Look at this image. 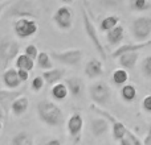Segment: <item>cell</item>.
<instances>
[{
  "label": "cell",
  "mask_w": 151,
  "mask_h": 145,
  "mask_svg": "<svg viewBox=\"0 0 151 145\" xmlns=\"http://www.w3.org/2000/svg\"><path fill=\"white\" fill-rule=\"evenodd\" d=\"M13 31L20 40H25L37 33L39 25L33 17H19L13 23Z\"/></svg>",
  "instance_id": "8992f818"
},
{
  "label": "cell",
  "mask_w": 151,
  "mask_h": 145,
  "mask_svg": "<svg viewBox=\"0 0 151 145\" xmlns=\"http://www.w3.org/2000/svg\"><path fill=\"white\" fill-rule=\"evenodd\" d=\"M1 80H3V86H4L5 88H11V90L19 88L20 85L23 83V80H21L20 77H19L17 68L5 69L1 74Z\"/></svg>",
  "instance_id": "30bf717a"
},
{
  "label": "cell",
  "mask_w": 151,
  "mask_h": 145,
  "mask_svg": "<svg viewBox=\"0 0 151 145\" xmlns=\"http://www.w3.org/2000/svg\"><path fill=\"white\" fill-rule=\"evenodd\" d=\"M143 145H151V124H150L149 132H147L146 137L143 139Z\"/></svg>",
  "instance_id": "e575fe53"
},
{
  "label": "cell",
  "mask_w": 151,
  "mask_h": 145,
  "mask_svg": "<svg viewBox=\"0 0 151 145\" xmlns=\"http://www.w3.org/2000/svg\"><path fill=\"white\" fill-rule=\"evenodd\" d=\"M104 65L97 58H90V60L86 62L85 65V74L88 78L90 79H96V78H99L104 75Z\"/></svg>",
  "instance_id": "5bb4252c"
},
{
  "label": "cell",
  "mask_w": 151,
  "mask_h": 145,
  "mask_svg": "<svg viewBox=\"0 0 151 145\" xmlns=\"http://www.w3.org/2000/svg\"><path fill=\"white\" fill-rule=\"evenodd\" d=\"M110 127H111L110 120L102 115H99V117H96L90 122V132L94 137H101V136L106 135Z\"/></svg>",
  "instance_id": "8fae6325"
},
{
  "label": "cell",
  "mask_w": 151,
  "mask_h": 145,
  "mask_svg": "<svg viewBox=\"0 0 151 145\" xmlns=\"http://www.w3.org/2000/svg\"><path fill=\"white\" fill-rule=\"evenodd\" d=\"M90 99L98 106H105L111 99V88L104 80H96L89 86Z\"/></svg>",
  "instance_id": "277c9868"
},
{
  "label": "cell",
  "mask_w": 151,
  "mask_h": 145,
  "mask_svg": "<svg viewBox=\"0 0 151 145\" xmlns=\"http://www.w3.org/2000/svg\"><path fill=\"white\" fill-rule=\"evenodd\" d=\"M65 69H61V68H52L49 70H44L42 72V77L45 78V82L48 85H55V83L60 82L61 79H64L65 77Z\"/></svg>",
  "instance_id": "d6986e66"
},
{
  "label": "cell",
  "mask_w": 151,
  "mask_h": 145,
  "mask_svg": "<svg viewBox=\"0 0 151 145\" xmlns=\"http://www.w3.org/2000/svg\"><path fill=\"white\" fill-rule=\"evenodd\" d=\"M102 1L105 4H115V3H118V0H102Z\"/></svg>",
  "instance_id": "8d00e7d4"
},
{
  "label": "cell",
  "mask_w": 151,
  "mask_h": 145,
  "mask_svg": "<svg viewBox=\"0 0 151 145\" xmlns=\"http://www.w3.org/2000/svg\"><path fill=\"white\" fill-rule=\"evenodd\" d=\"M15 66L17 69H25V70H33L35 68V60L31 58L28 54H19L17 58L15 60Z\"/></svg>",
  "instance_id": "603a6c76"
},
{
  "label": "cell",
  "mask_w": 151,
  "mask_h": 145,
  "mask_svg": "<svg viewBox=\"0 0 151 145\" xmlns=\"http://www.w3.org/2000/svg\"><path fill=\"white\" fill-rule=\"evenodd\" d=\"M151 45V40H147V41H137L135 44H125V45H121L119 48L114 50L111 53V57L113 58H118L121 54L123 53H127V52H135V50H142L145 48H149Z\"/></svg>",
  "instance_id": "9a60e30c"
},
{
  "label": "cell",
  "mask_w": 151,
  "mask_h": 145,
  "mask_svg": "<svg viewBox=\"0 0 151 145\" xmlns=\"http://www.w3.org/2000/svg\"><path fill=\"white\" fill-rule=\"evenodd\" d=\"M19 71V77L23 82H27L29 79V70H25V69H17Z\"/></svg>",
  "instance_id": "836d02e7"
},
{
  "label": "cell",
  "mask_w": 151,
  "mask_h": 145,
  "mask_svg": "<svg viewBox=\"0 0 151 145\" xmlns=\"http://www.w3.org/2000/svg\"><path fill=\"white\" fill-rule=\"evenodd\" d=\"M66 128H68V132L70 135V137L78 139L81 135V131L83 128V117L81 116V114L76 112V114L70 115V117L68 119L66 123Z\"/></svg>",
  "instance_id": "4fadbf2b"
},
{
  "label": "cell",
  "mask_w": 151,
  "mask_h": 145,
  "mask_svg": "<svg viewBox=\"0 0 151 145\" xmlns=\"http://www.w3.org/2000/svg\"><path fill=\"white\" fill-rule=\"evenodd\" d=\"M90 109H91L93 112H96L97 115H102V116H105L106 119H109V120H110V123H111V133H113V139H114L115 141H118V143H119V141L126 136V133H127L129 128L126 127V125L123 124L122 122H119L118 119H115V117L113 116V115L110 114L109 111L104 109L102 107H99L97 103H94V102L90 104Z\"/></svg>",
  "instance_id": "3957f363"
},
{
  "label": "cell",
  "mask_w": 151,
  "mask_h": 145,
  "mask_svg": "<svg viewBox=\"0 0 151 145\" xmlns=\"http://www.w3.org/2000/svg\"><path fill=\"white\" fill-rule=\"evenodd\" d=\"M50 95L55 100H64V99L68 98L69 94V90H68V86H66L65 82H57L55 85H52V88H50Z\"/></svg>",
  "instance_id": "44dd1931"
},
{
  "label": "cell",
  "mask_w": 151,
  "mask_h": 145,
  "mask_svg": "<svg viewBox=\"0 0 151 145\" xmlns=\"http://www.w3.org/2000/svg\"><path fill=\"white\" fill-rule=\"evenodd\" d=\"M9 11H12V16L16 17H33L35 16V7L31 3L25 1V0H21L17 1L15 5L9 7Z\"/></svg>",
  "instance_id": "7c38bea8"
},
{
  "label": "cell",
  "mask_w": 151,
  "mask_h": 145,
  "mask_svg": "<svg viewBox=\"0 0 151 145\" xmlns=\"http://www.w3.org/2000/svg\"><path fill=\"white\" fill-rule=\"evenodd\" d=\"M52 18L61 31H70V28L73 26V11L68 5L57 8Z\"/></svg>",
  "instance_id": "9c48e42d"
},
{
  "label": "cell",
  "mask_w": 151,
  "mask_h": 145,
  "mask_svg": "<svg viewBox=\"0 0 151 145\" xmlns=\"http://www.w3.org/2000/svg\"><path fill=\"white\" fill-rule=\"evenodd\" d=\"M142 72L146 75L147 78H151V55H147L143 61H142Z\"/></svg>",
  "instance_id": "4dcf8cb0"
},
{
  "label": "cell",
  "mask_w": 151,
  "mask_h": 145,
  "mask_svg": "<svg viewBox=\"0 0 151 145\" xmlns=\"http://www.w3.org/2000/svg\"><path fill=\"white\" fill-rule=\"evenodd\" d=\"M82 3H83V5H85V8L89 11V8H90V5H89V0H82Z\"/></svg>",
  "instance_id": "74e56055"
},
{
  "label": "cell",
  "mask_w": 151,
  "mask_h": 145,
  "mask_svg": "<svg viewBox=\"0 0 151 145\" xmlns=\"http://www.w3.org/2000/svg\"><path fill=\"white\" fill-rule=\"evenodd\" d=\"M45 145H61V140H57V139H49V140L45 141Z\"/></svg>",
  "instance_id": "d590c367"
},
{
  "label": "cell",
  "mask_w": 151,
  "mask_h": 145,
  "mask_svg": "<svg viewBox=\"0 0 151 145\" xmlns=\"http://www.w3.org/2000/svg\"><path fill=\"white\" fill-rule=\"evenodd\" d=\"M45 78L42 77V75H37V77H35L33 79H32L31 82V87L32 90L35 91V92H39V91H41L42 88H44V85H45Z\"/></svg>",
  "instance_id": "f546056e"
},
{
  "label": "cell",
  "mask_w": 151,
  "mask_h": 145,
  "mask_svg": "<svg viewBox=\"0 0 151 145\" xmlns=\"http://www.w3.org/2000/svg\"><path fill=\"white\" fill-rule=\"evenodd\" d=\"M119 144L121 145H141V144H143V140H141L135 133L129 129L126 136L119 141Z\"/></svg>",
  "instance_id": "f1b7e54d"
},
{
  "label": "cell",
  "mask_w": 151,
  "mask_h": 145,
  "mask_svg": "<svg viewBox=\"0 0 151 145\" xmlns=\"http://www.w3.org/2000/svg\"><path fill=\"white\" fill-rule=\"evenodd\" d=\"M81 15H82L83 31H85L86 36L89 37V40L91 41V44H93V46L96 48V50L101 54V57L106 58L105 46H104V44L101 42V40H99V36H98V32H97V29H96V25H94V23L91 21L90 15L88 13V9H86L85 7L81 8Z\"/></svg>",
  "instance_id": "7a4b0ae2"
},
{
  "label": "cell",
  "mask_w": 151,
  "mask_h": 145,
  "mask_svg": "<svg viewBox=\"0 0 151 145\" xmlns=\"http://www.w3.org/2000/svg\"><path fill=\"white\" fill-rule=\"evenodd\" d=\"M64 3H70V1H73V0H63Z\"/></svg>",
  "instance_id": "f35d334b"
},
{
  "label": "cell",
  "mask_w": 151,
  "mask_h": 145,
  "mask_svg": "<svg viewBox=\"0 0 151 145\" xmlns=\"http://www.w3.org/2000/svg\"><path fill=\"white\" fill-rule=\"evenodd\" d=\"M37 115L44 124L49 127H60L65 122L64 112L56 103L50 100H41L37 104Z\"/></svg>",
  "instance_id": "6da1fadb"
},
{
  "label": "cell",
  "mask_w": 151,
  "mask_h": 145,
  "mask_svg": "<svg viewBox=\"0 0 151 145\" xmlns=\"http://www.w3.org/2000/svg\"><path fill=\"white\" fill-rule=\"evenodd\" d=\"M12 145H33L35 140L29 133L27 132H19L17 135H15L11 140Z\"/></svg>",
  "instance_id": "4316f807"
},
{
  "label": "cell",
  "mask_w": 151,
  "mask_h": 145,
  "mask_svg": "<svg viewBox=\"0 0 151 145\" xmlns=\"http://www.w3.org/2000/svg\"><path fill=\"white\" fill-rule=\"evenodd\" d=\"M19 46L17 41L12 38H4L1 40V44H0V61H1V70L4 71L8 68V65L11 63V61H15L19 55Z\"/></svg>",
  "instance_id": "5b68a950"
},
{
  "label": "cell",
  "mask_w": 151,
  "mask_h": 145,
  "mask_svg": "<svg viewBox=\"0 0 151 145\" xmlns=\"http://www.w3.org/2000/svg\"><path fill=\"white\" fill-rule=\"evenodd\" d=\"M119 20H121V17L117 15L106 16V17H104L101 20V23H99V31L106 33V32H109L110 29H113L114 26H117L118 24H119Z\"/></svg>",
  "instance_id": "7402d4cb"
},
{
  "label": "cell",
  "mask_w": 151,
  "mask_h": 145,
  "mask_svg": "<svg viewBox=\"0 0 151 145\" xmlns=\"http://www.w3.org/2000/svg\"><path fill=\"white\" fill-rule=\"evenodd\" d=\"M29 107V99L24 95H20L12 102L11 104V111L15 116H23L24 114L27 112Z\"/></svg>",
  "instance_id": "ac0fdd59"
},
{
  "label": "cell",
  "mask_w": 151,
  "mask_h": 145,
  "mask_svg": "<svg viewBox=\"0 0 151 145\" xmlns=\"http://www.w3.org/2000/svg\"><path fill=\"white\" fill-rule=\"evenodd\" d=\"M131 34L137 41H147L151 37V17L139 16L131 23Z\"/></svg>",
  "instance_id": "52a82bcc"
},
{
  "label": "cell",
  "mask_w": 151,
  "mask_h": 145,
  "mask_svg": "<svg viewBox=\"0 0 151 145\" xmlns=\"http://www.w3.org/2000/svg\"><path fill=\"white\" fill-rule=\"evenodd\" d=\"M142 107H143V109H145V111L151 112V95L145 96L143 102H142Z\"/></svg>",
  "instance_id": "d6a6232c"
},
{
  "label": "cell",
  "mask_w": 151,
  "mask_h": 145,
  "mask_svg": "<svg viewBox=\"0 0 151 145\" xmlns=\"http://www.w3.org/2000/svg\"><path fill=\"white\" fill-rule=\"evenodd\" d=\"M53 58L49 53L47 52H40L39 53V57H37L36 62H37V66H39L41 70H49V69L53 68Z\"/></svg>",
  "instance_id": "484cf974"
},
{
  "label": "cell",
  "mask_w": 151,
  "mask_h": 145,
  "mask_svg": "<svg viewBox=\"0 0 151 145\" xmlns=\"http://www.w3.org/2000/svg\"><path fill=\"white\" fill-rule=\"evenodd\" d=\"M123 37H125V28L122 25H119V24L117 26H114L113 29H110L109 32H106V41L110 45L121 44Z\"/></svg>",
  "instance_id": "ffe728a7"
},
{
  "label": "cell",
  "mask_w": 151,
  "mask_h": 145,
  "mask_svg": "<svg viewBox=\"0 0 151 145\" xmlns=\"http://www.w3.org/2000/svg\"><path fill=\"white\" fill-rule=\"evenodd\" d=\"M130 8L135 12H143L151 8V1L150 0H130L129 1Z\"/></svg>",
  "instance_id": "83f0119b"
},
{
  "label": "cell",
  "mask_w": 151,
  "mask_h": 145,
  "mask_svg": "<svg viewBox=\"0 0 151 145\" xmlns=\"http://www.w3.org/2000/svg\"><path fill=\"white\" fill-rule=\"evenodd\" d=\"M52 58L57 62L63 63V65H68V66H76L81 62L82 60V52L80 49H66V50H53L50 53Z\"/></svg>",
  "instance_id": "ba28073f"
},
{
  "label": "cell",
  "mask_w": 151,
  "mask_h": 145,
  "mask_svg": "<svg viewBox=\"0 0 151 145\" xmlns=\"http://www.w3.org/2000/svg\"><path fill=\"white\" fill-rule=\"evenodd\" d=\"M64 82L68 86L69 94H70L73 98H80L83 94V90H85V85H83V80L78 77H69L66 78Z\"/></svg>",
  "instance_id": "2e32d148"
},
{
  "label": "cell",
  "mask_w": 151,
  "mask_h": 145,
  "mask_svg": "<svg viewBox=\"0 0 151 145\" xmlns=\"http://www.w3.org/2000/svg\"><path fill=\"white\" fill-rule=\"evenodd\" d=\"M137 95H138V91H137V88L134 85L126 83V85H123L122 88H121V96H122V99L125 102H127V103L135 100Z\"/></svg>",
  "instance_id": "d4e9b609"
},
{
  "label": "cell",
  "mask_w": 151,
  "mask_h": 145,
  "mask_svg": "<svg viewBox=\"0 0 151 145\" xmlns=\"http://www.w3.org/2000/svg\"><path fill=\"white\" fill-rule=\"evenodd\" d=\"M111 80L114 85L117 86H123L126 85V82L129 80V72H127V69L122 68L121 66L119 69H115L111 74Z\"/></svg>",
  "instance_id": "cb8c5ba5"
},
{
  "label": "cell",
  "mask_w": 151,
  "mask_h": 145,
  "mask_svg": "<svg viewBox=\"0 0 151 145\" xmlns=\"http://www.w3.org/2000/svg\"><path fill=\"white\" fill-rule=\"evenodd\" d=\"M39 49H37V46L36 45H33V44H29V45H27L25 46V54H28L31 58H33L35 61L37 60V57H39Z\"/></svg>",
  "instance_id": "1f68e13d"
},
{
  "label": "cell",
  "mask_w": 151,
  "mask_h": 145,
  "mask_svg": "<svg viewBox=\"0 0 151 145\" xmlns=\"http://www.w3.org/2000/svg\"><path fill=\"white\" fill-rule=\"evenodd\" d=\"M139 60V50H135V52H127V53H123L118 57V63H119L122 68L127 69H134Z\"/></svg>",
  "instance_id": "e0dca14e"
}]
</instances>
